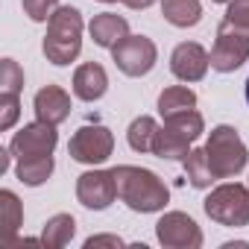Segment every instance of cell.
<instances>
[{
    "mask_svg": "<svg viewBox=\"0 0 249 249\" xmlns=\"http://www.w3.org/2000/svg\"><path fill=\"white\" fill-rule=\"evenodd\" d=\"M111 173H114V182H117L120 202L135 214H159L170 202L167 185L147 167L117 164V167H111Z\"/></svg>",
    "mask_w": 249,
    "mask_h": 249,
    "instance_id": "1",
    "label": "cell"
},
{
    "mask_svg": "<svg viewBox=\"0 0 249 249\" xmlns=\"http://www.w3.org/2000/svg\"><path fill=\"white\" fill-rule=\"evenodd\" d=\"M164 126L176 129L182 138H188V141L194 144V141L205 132V120H202V114H199L196 108H188V111H176V114L164 117Z\"/></svg>",
    "mask_w": 249,
    "mask_h": 249,
    "instance_id": "23",
    "label": "cell"
},
{
    "mask_svg": "<svg viewBox=\"0 0 249 249\" xmlns=\"http://www.w3.org/2000/svg\"><path fill=\"white\" fill-rule=\"evenodd\" d=\"M24 15L36 24H47L53 18V12L59 9V0H21Z\"/></svg>",
    "mask_w": 249,
    "mask_h": 249,
    "instance_id": "26",
    "label": "cell"
},
{
    "mask_svg": "<svg viewBox=\"0 0 249 249\" xmlns=\"http://www.w3.org/2000/svg\"><path fill=\"white\" fill-rule=\"evenodd\" d=\"M185 176H188V182H191L196 191H208V188L217 182V176H214V170H211V164H208L205 147H202V150H191V153L185 156Z\"/></svg>",
    "mask_w": 249,
    "mask_h": 249,
    "instance_id": "22",
    "label": "cell"
},
{
    "mask_svg": "<svg viewBox=\"0 0 249 249\" xmlns=\"http://www.w3.org/2000/svg\"><path fill=\"white\" fill-rule=\"evenodd\" d=\"M161 15L170 27L188 30L202 21V3L199 0H161Z\"/></svg>",
    "mask_w": 249,
    "mask_h": 249,
    "instance_id": "16",
    "label": "cell"
},
{
    "mask_svg": "<svg viewBox=\"0 0 249 249\" xmlns=\"http://www.w3.org/2000/svg\"><path fill=\"white\" fill-rule=\"evenodd\" d=\"M100 3H117V0H100Z\"/></svg>",
    "mask_w": 249,
    "mask_h": 249,
    "instance_id": "32",
    "label": "cell"
},
{
    "mask_svg": "<svg viewBox=\"0 0 249 249\" xmlns=\"http://www.w3.org/2000/svg\"><path fill=\"white\" fill-rule=\"evenodd\" d=\"M123 6H129V9H135V12H141V9H150L156 0H120Z\"/></svg>",
    "mask_w": 249,
    "mask_h": 249,
    "instance_id": "29",
    "label": "cell"
},
{
    "mask_svg": "<svg viewBox=\"0 0 249 249\" xmlns=\"http://www.w3.org/2000/svg\"><path fill=\"white\" fill-rule=\"evenodd\" d=\"M111 62L117 65V71H120L123 76L138 79V76H147V73L156 68V62H159V47H156V41L147 38V36H126L120 44L111 47Z\"/></svg>",
    "mask_w": 249,
    "mask_h": 249,
    "instance_id": "7",
    "label": "cell"
},
{
    "mask_svg": "<svg viewBox=\"0 0 249 249\" xmlns=\"http://www.w3.org/2000/svg\"><path fill=\"white\" fill-rule=\"evenodd\" d=\"M211 3H231V0H211Z\"/></svg>",
    "mask_w": 249,
    "mask_h": 249,
    "instance_id": "31",
    "label": "cell"
},
{
    "mask_svg": "<svg viewBox=\"0 0 249 249\" xmlns=\"http://www.w3.org/2000/svg\"><path fill=\"white\" fill-rule=\"evenodd\" d=\"M24 91V68L15 59L0 62V94H21Z\"/></svg>",
    "mask_w": 249,
    "mask_h": 249,
    "instance_id": "24",
    "label": "cell"
},
{
    "mask_svg": "<svg viewBox=\"0 0 249 249\" xmlns=\"http://www.w3.org/2000/svg\"><path fill=\"white\" fill-rule=\"evenodd\" d=\"M33 108H36V120L59 126V123H65L71 117V94L59 85H44L41 91H36Z\"/></svg>",
    "mask_w": 249,
    "mask_h": 249,
    "instance_id": "12",
    "label": "cell"
},
{
    "mask_svg": "<svg viewBox=\"0 0 249 249\" xmlns=\"http://www.w3.org/2000/svg\"><path fill=\"white\" fill-rule=\"evenodd\" d=\"M205 156H208V164L217 179H234L249 164V150H246L243 138L237 135V129L229 126V123H220V126H214L208 132Z\"/></svg>",
    "mask_w": 249,
    "mask_h": 249,
    "instance_id": "3",
    "label": "cell"
},
{
    "mask_svg": "<svg viewBox=\"0 0 249 249\" xmlns=\"http://www.w3.org/2000/svg\"><path fill=\"white\" fill-rule=\"evenodd\" d=\"M21 117V94H0V129L9 132Z\"/></svg>",
    "mask_w": 249,
    "mask_h": 249,
    "instance_id": "25",
    "label": "cell"
},
{
    "mask_svg": "<svg viewBox=\"0 0 249 249\" xmlns=\"http://www.w3.org/2000/svg\"><path fill=\"white\" fill-rule=\"evenodd\" d=\"M211 68V56L196 41H182L170 53V73L179 82H199Z\"/></svg>",
    "mask_w": 249,
    "mask_h": 249,
    "instance_id": "11",
    "label": "cell"
},
{
    "mask_svg": "<svg viewBox=\"0 0 249 249\" xmlns=\"http://www.w3.org/2000/svg\"><path fill=\"white\" fill-rule=\"evenodd\" d=\"M156 237L164 249H199L202 246V229L185 211L161 214V220L156 223Z\"/></svg>",
    "mask_w": 249,
    "mask_h": 249,
    "instance_id": "8",
    "label": "cell"
},
{
    "mask_svg": "<svg viewBox=\"0 0 249 249\" xmlns=\"http://www.w3.org/2000/svg\"><path fill=\"white\" fill-rule=\"evenodd\" d=\"M82 30H85L82 12L76 6H59L47 21V36L41 44L47 62H53L56 68L76 62L82 53Z\"/></svg>",
    "mask_w": 249,
    "mask_h": 249,
    "instance_id": "2",
    "label": "cell"
},
{
    "mask_svg": "<svg viewBox=\"0 0 249 249\" xmlns=\"http://www.w3.org/2000/svg\"><path fill=\"white\" fill-rule=\"evenodd\" d=\"M53 156H33V159H15V176L27 188H38L53 176Z\"/></svg>",
    "mask_w": 249,
    "mask_h": 249,
    "instance_id": "18",
    "label": "cell"
},
{
    "mask_svg": "<svg viewBox=\"0 0 249 249\" xmlns=\"http://www.w3.org/2000/svg\"><path fill=\"white\" fill-rule=\"evenodd\" d=\"M156 132H159L156 117H150V114L135 117V120L129 123V129H126V144H129V150H135V153H141V156H144V153H153Z\"/></svg>",
    "mask_w": 249,
    "mask_h": 249,
    "instance_id": "20",
    "label": "cell"
},
{
    "mask_svg": "<svg viewBox=\"0 0 249 249\" xmlns=\"http://www.w3.org/2000/svg\"><path fill=\"white\" fill-rule=\"evenodd\" d=\"M100 246L120 249V246H126V243H123V237H117V234H94V237L85 240V249H100Z\"/></svg>",
    "mask_w": 249,
    "mask_h": 249,
    "instance_id": "28",
    "label": "cell"
},
{
    "mask_svg": "<svg viewBox=\"0 0 249 249\" xmlns=\"http://www.w3.org/2000/svg\"><path fill=\"white\" fill-rule=\"evenodd\" d=\"M208 56H211V71L234 73L243 62H249V27H237L223 18Z\"/></svg>",
    "mask_w": 249,
    "mask_h": 249,
    "instance_id": "5",
    "label": "cell"
},
{
    "mask_svg": "<svg viewBox=\"0 0 249 249\" xmlns=\"http://www.w3.org/2000/svg\"><path fill=\"white\" fill-rule=\"evenodd\" d=\"M73 234H76V220L71 214H53L41 229V246L62 249L73 240Z\"/></svg>",
    "mask_w": 249,
    "mask_h": 249,
    "instance_id": "19",
    "label": "cell"
},
{
    "mask_svg": "<svg viewBox=\"0 0 249 249\" xmlns=\"http://www.w3.org/2000/svg\"><path fill=\"white\" fill-rule=\"evenodd\" d=\"M71 88H73V97H76V100H82V103H97V100H103L106 91H108V73H106L103 65L85 62V65H79V68L73 71Z\"/></svg>",
    "mask_w": 249,
    "mask_h": 249,
    "instance_id": "13",
    "label": "cell"
},
{
    "mask_svg": "<svg viewBox=\"0 0 249 249\" xmlns=\"http://www.w3.org/2000/svg\"><path fill=\"white\" fill-rule=\"evenodd\" d=\"M196 108V91H191L188 85H170L159 94V114L161 120L176 114V111H188Z\"/></svg>",
    "mask_w": 249,
    "mask_h": 249,
    "instance_id": "21",
    "label": "cell"
},
{
    "mask_svg": "<svg viewBox=\"0 0 249 249\" xmlns=\"http://www.w3.org/2000/svg\"><path fill=\"white\" fill-rule=\"evenodd\" d=\"M226 21L237 27H249V0H231L226 3Z\"/></svg>",
    "mask_w": 249,
    "mask_h": 249,
    "instance_id": "27",
    "label": "cell"
},
{
    "mask_svg": "<svg viewBox=\"0 0 249 249\" xmlns=\"http://www.w3.org/2000/svg\"><path fill=\"white\" fill-rule=\"evenodd\" d=\"M191 153V141L182 138L176 129L170 126H159L156 141H153V156L164 159V161H185V156Z\"/></svg>",
    "mask_w": 249,
    "mask_h": 249,
    "instance_id": "17",
    "label": "cell"
},
{
    "mask_svg": "<svg viewBox=\"0 0 249 249\" xmlns=\"http://www.w3.org/2000/svg\"><path fill=\"white\" fill-rule=\"evenodd\" d=\"M88 33H91V38H94L97 47L111 50L114 44H120L123 38L129 36V21L123 18V15H117V12H100V15L91 18Z\"/></svg>",
    "mask_w": 249,
    "mask_h": 249,
    "instance_id": "14",
    "label": "cell"
},
{
    "mask_svg": "<svg viewBox=\"0 0 249 249\" xmlns=\"http://www.w3.org/2000/svg\"><path fill=\"white\" fill-rule=\"evenodd\" d=\"M202 208L214 223L226 229H243L249 226V185L223 182L205 196Z\"/></svg>",
    "mask_w": 249,
    "mask_h": 249,
    "instance_id": "4",
    "label": "cell"
},
{
    "mask_svg": "<svg viewBox=\"0 0 249 249\" xmlns=\"http://www.w3.org/2000/svg\"><path fill=\"white\" fill-rule=\"evenodd\" d=\"M76 199L88 211H106L117 199V182L111 170H85L76 179Z\"/></svg>",
    "mask_w": 249,
    "mask_h": 249,
    "instance_id": "10",
    "label": "cell"
},
{
    "mask_svg": "<svg viewBox=\"0 0 249 249\" xmlns=\"http://www.w3.org/2000/svg\"><path fill=\"white\" fill-rule=\"evenodd\" d=\"M114 153V135L108 126L103 123H88V126H79L73 132V138L68 141V156L79 164H88V167H97L103 161H108Z\"/></svg>",
    "mask_w": 249,
    "mask_h": 249,
    "instance_id": "6",
    "label": "cell"
},
{
    "mask_svg": "<svg viewBox=\"0 0 249 249\" xmlns=\"http://www.w3.org/2000/svg\"><path fill=\"white\" fill-rule=\"evenodd\" d=\"M59 144V132L53 123L36 120V123H24V126L12 135L9 141V153L12 159H33V156H53Z\"/></svg>",
    "mask_w": 249,
    "mask_h": 249,
    "instance_id": "9",
    "label": "cell"
},
{
    "mask_svg": "<svg viewBox=\"0 0 249 249\" xmlns=\"http://www.w3.org/2000/svg\"><path fill=\"white\" fill-rule=\"evenodd\" d=\"M246 103H249V76H246Z\"/></svg>",
    "mask_w": 249,
    "mask_h": 249,
    "instance_id": "30",
    "label": "cell"
},
{
    "mask_svg": "<svg viewBox=\"0 0 249 249\" xmlns=\"http://www.w3.org/2000/svg\"><path fill=\"white\" fill-rule=\"evenodd\" d=\"M24 223V205L15 191H0V240L3 246H15V231Z\"/></svg>",
    "mask_w": 249,
    "mask_h": 249,
    "instance_id": "15",
    "label": "cell"
}]
</instances>
